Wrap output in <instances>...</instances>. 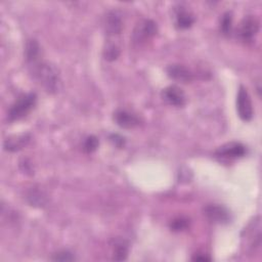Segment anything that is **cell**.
Listing matches in <instances>:
<instances>
[{
    "instance_id": "cell-3",
    "label": "cell",
    "mask_w": 262,
    "mask_h": 262,
    "mask_svg": "<svg viewBox=\"0 0 262 262\" xmlns=\"http://www.w3.org/2000/svg\"><path fill=\"white\" fill-rule=\"evenodd\" d=\"M236 110L238 117L246 122H249L253 118V106L250 95L247 89L241 85L236 95Z\"/></svg>"
},
{
    "instance_id": "cell-10",
    "label": "cell",
    "mask_w": 262,
    "mask_h": 262,
    "mask_svg": "<svg viewBox=\"0 0 262 262\" xmlns=\"http://www.w3.org/2000/svg\"><path fill=\"white\" fill-rule=\"evenodd\" d=\"M166 72L171 79L182 83L190 82L193 79V74L191 73V71L182 64H170L166 68Z\"/></svg>"
},
{
    "instance_id": "cell-8",
    "label": "cell",
    "mask_w": 262,
    "mask_h": 262,
    "mask_svg": "<svg viewBox=\"0 0 262 262\" xmlns=\"http://www.w3.org/2000/svg\"><path fill=\"white\" fill-rule=\"evenodd\" d=\"M104 30L108 36H116L122 32L123 20L119 11L111 10L106 13L104 19Z\"/></svg>"
},
{
    "instance_id": "cell-13",
    "label": "cell",
    "mask_w": 262,
    "mask_h": 262,
    "mask_svg": "<svg viewBox=\"0 0 262 262\" xmlns=\"http://www.w3.org/2000/svg\"><path fill=\"white\" fill-rule=\"evenodd\" d=\"M193 23H194V17L189 11H187L183 7H180V8L177 9V11H176V26H177L178 29H181V30L188 29L192 26Z\"/></svg>"
},
{
    "instance_id": "cell-14",
    "label": "cell",
    "mask_w": 262,
    "mask_h": 262,
    "mask_svg": "<svg viewBox=\"0 0 262 262\" xmlns=\"http://www.w3.org/2000/svg\"><path fill=\"white\" fill-rule=\"evenodd\" d=\"M40 55V45L35 39H31L26 44L25 49V56L29 64H32L36 61H38Z\"/></svg>"
},
{
    "instance_id": "cell-4",
    "label": "cell",
    "mask_w": 262,
    "mask_h": 262,
    "mask_svg": "<svg viewBox=\"0 0 262 262\" xmlns=\"http://www.w3.org/2000/svg\"><path fill=\"white\" fill-rule=\"evenodd\" d=\"M158 32L157 24L151 19H143L134 29L132 35V41L134 43L140 44L150 38H152Z\"/></svg>"
},
{
    "instance_id": "cell-20",
    "label": "cell",
    "mask_w": 262,
    "mask_h": 262,
    "mask_svg": "<svg viewBox=\"0 0 262 262\" xmlns=\"http://www.w3.org/2000/svg\"><path fill=\"white\" fill-rule=\"evenodd\" d=\"M99 145V141H98V138L94 135H90L88 137H86V139L84 140V143H83V149L85 152L87 154H91L93 151H95L97 149Z\"/></svg>"
},
{
    "instance_id": "cell-19",
    "label": "cell",
    "mask_w": 262,
    "mask_h": 262,
    "mask_svg": "<svg viewBox=\"0 0 262 262\" xmlns=\"http://www.w3.org/2000/svg\"><path fill=\"white\" fill-rule=\"evenodd\" d=\"M232 25V13L230 11L225 12L220 20V30L224 35H228L231 31Z\"/></svg>"
},
{
    "instance_id": "cell-18",
    "label": "cell",
    "mask_w": 262,
    "mask_h": 262,
    "mask_svg": "<svg viewBox=\"0 0 262 262\" xmlns=\"http://www.w3.org/2000/svg\"><path fill=\"white\" fill-rule=\"evenodd\" d=\"M189 225V220L185 217H177L175 219H173L170 223V228L172 231H176V232H179V231H183L185 230Z\"/></svg>"
},
{
    "instance_id": "cell-22",
    "label": "cell",
    "mask_w": 262,
    "mask_h": 262,
    "mask_svg": "<svg viewBox=\"0 0 262 262\" xmlns=\"http://www.w3.org/2000/svg\"><path fill=\"white\" fill-rule=\"evenodd\" d=\"M110 141L117 147L119 148H122L124 145H125V138L123 136H121L120 134H117V133H113L110 135L108 137Z\"/></svg>"
},
{
    "instance_id": "cell-21",
    "label": "cell",
    "mask_w": 262,
    "mask_h": 262,
    "mask_svg": "<svg viewBox=\"0 0 262 262\" xmlns=\"http://www.w3.org/2000/svg\"><path fill=\"white\" fill-rule=\"evenodd\" d=\"M51 260H53V261H63L64 262V261H74V260H76V258L69 251H60V252L55 253L52 256Z\"/></svg>"
},
{
    "instance_id": "cell-17",
    "label": "cell",
    "mask_w": 262,
    "mask_h": 262,
    "mask_svg": "<svg viewBox=\"0 0 262 262\" xmlns=\"http://www.w3.org/2000/svg\"><path fill=\"white\" fill-rule=\"evenodd\" d=\"M120 55V48L117 44L114 43H110L105 46L104 50H103V56L106 60L108 61H113L116 60Z\"/></svg>"
},
{
    "instance_id": "cell-5",
    "label": "cell",
    "mask_w": 262,
    "mask_h": 262,
    "mask_svg": "<svg viewBox=\"0 0 262 262\" xmlns=\"http://www.w3.org/2000/svg\"><path fill=\"white\" fill-rule=\"evenodd\" d=\"M204 215L213 223L225 224L230 220L228 210L217 204H210L204 208Z\"/></svg>"
},
{
    "instance_id": "cell-15",
    "label": "cell",
    "mask_w": 262,
    "mask_h": 262,
    "mask_svg": "<svg viewBox=\"0 0 262 262\" xmlns=\"http://www.w3.org/2000/svg\"><path fill=\"white\" fill-rule=\"evenodd\" d=\"M128 243L125 239H117L114 245V256L113 259L116 261L126 260L128 256Z\"/></svg>"
},
{
    "instance_id": "cell-1",
    "label": "cell",
    "mask_w": 262,
    "mask_h": 262,
    "mask_svg": "<svg viewBox=\"0 0 262 262\" xmlns=\"http://www.w3.org/2000/svg\"><path fill=\"white\" fill-rule=\"evenodd\" d=\"M35 80L48 92L56 93L60 89L61 81L56 67L45 61H36L30 64Z\"/></svg>"
},
{
    "instance_id": "cell-23",
    "label": "cell",
    "mask_w": 262,
    "mask_h": 262,
    "mask_svg": "<svg viewBox=\"0 0 262 262\" xmlns=\"http://www.w3.org/2000/svg\"><path fill=\"white\" fill-rule=\"evenodd\" d=\"M193 261H211V258L206 256V255H201V254H195L192 258H191Z\"/></svg>"
},
{
    "instance_id": "cell-7",
    "label": "cell",
    "mask_w": 262,
    "mask_h": 262,
    "mask_svg": "<svg viewBox=\"0 0 262 262\" xmlns=\"http://www.w3.org/2000/svg\"><path fill=\"white\" fill-rule=\"evenodd\" d=\"M259 31V20L252 15H249L243 19L239 26L238 35L245 42H250L256 36Z\"/></svg>"
},
{
    "instance_id": "cell-12",
    "label": "cell",
    "mask_w": 262,
    "mask_h": 262,
    "mask_svg": "<svg viewBox=\"0 0 262 262\" xmlns=\"http://www.w3.org/2000/svg\"><path fill=\"white\" fill-rule=\"evenodd\" d=\"M30 139H31V137L28 134L9 137V138L5 139L3 146H4L5 150L18 151L28 145V143L30 142Z\"/></svg>"
},
{
    "instance_id": "cell-2",
    "label": "cell",
    "mask_w": 262,
    "mask_h": 262,
    "mask_svg": "<svg viewBox=\"0 0 262 262\" xmlns=\"http://www.w3.org/2000/svg\"><path fill=\"white\" fill-rule=\"evenodd\" d=\"M37 102V95L34 92L20 95L9 107L7 112V120L9 122L20 120L26 117Z\"/></svg>"
},
{
    "instance_id": "cell-16",
    "label": "cell",
    "mask_w": 262,
    "mask_h": 262,
    "mask_svg": "<svg viewBox=\"0 0 262 262\" xmlns=\"http://www.w3.org/2000/svg\"><path fill=\"white\" fill-rule=\"evenodd\" d=\"M28 200L32 206H43L45 204V196L42 191L36 188H32L28 193Z\"/></svg>"
},
{
    "instance_id": "cell-6",
    "label": "cell",
    "mask_w": 262,
    "mask_h": 262,
    "mask_svg": "<svg viewBox=\"0 0 262 262\" xmlns=\"http://www.w3.org/2000/svg\"><path fill=\"white\" fill-rule=\"evenodd\" d=\"M161 95L163 100L170 105L179 107L185 104V94L183 90L176 85H170L166 87L165 89H163Z\"/></svg>"
},
{
    "instance_id": "cell-11",
    "label": "cell",
    "mask_w": 262,
    "mask_h": 262,
    "mask_svg": "<svg viewBox=\"0 0 262 262\" xmlns=\"http://www.w3.org/2000/svg\"><path fill=\"white\" fill-rule=\"evenodd\" d=\"M114 120L118 126L125 129H131L139 125V119L132 113L125 110H118L114 114Z\"/></svg>"
},
{
    "instance_id": "cell-9",
    "label": "cell",
    "mask_w": 262,
    "mask_h": 262,
    "mask_svg": "<svg viewBox=\"0 0 262 262\" xmlns=\"http://www.w3.org/2000/svg\"><path fill=\"white\" fill-rule=\"evenodd\" d=\"M247 152L245 145L239 142H229L222 146H220L216 151L215 155L219 158L224 159H235L244 157Z\"/></svg>"
}]
</instances>
